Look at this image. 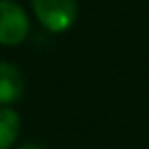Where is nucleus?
I'll use <instances>...</instances> for the list:
<instances>
[{
    "instance_id": "39448f33",
    "label": "nucleus",
    "mask_w": 149,
    "mask_h": 149,
    "mask_svg": "<svg viewBox=\"0 0 149 149\" xmlns=\"http://www.w3.org/2000/svg\"><path fill=\"white\" fill-rule=\"evenodd\" d=\"M19 149H43L41 145H35V143H27V145H21Z\"/></svg>"
},
{
    "instance_id": "7ed1b4c3",
    "label": "nucleus",
    "mask_w": 149,
    "mask_h": 149,
    "mask_svg": "<svg viewBox=\"0 0 149 149\" xmlns=\"http://www.w3.org/2000/svg\"><path fill=\"white\" fill-rule=\"evenodd\" d=\"M25 92V78L15 63L0 61V106H8L21 100Z\"/></svg>"
},
{
    "instance_id": "f03ea898",
    "label": "nucleus",
    "mask_w": 149,
    "mask_h": 149,
    "mask_svg": "<svg viewBox=\"0 0 149 149\" xmlns=\"http://www.w3.org/2000/svg\"><path fill=\"white\" fill-rule=\"evenodd\" d=\"M29 35V17L13 0H0V45H19Z\"/></svg>"
},
{
    "instance_id": "20e7f679",
    "label": "nucleus",
    "mask_w": 149,
    "mask_h": 149,
    "mask_svg": "<svg viewBox=\"0 0 149 149\" xmlns=\"http://www.w3.org/2000/svg\"><path fill=\"white\" fill-rule=\"evenodd\" d=\"M19 133H21L19 114L13 108L2 106L0 108V149H10L13 143L17 141Z\"/></svg>"
},
{
    "instance_id": "f257e3e1",
    "label": "nucleus",
    "mask_w": 149,
    "mask_h": 149,
    "mask_svg": "<svg viewBox=\"0 0 149 149\" xmlns=\"http://www.w3.org/2000/svg\"><path fill=\"white\" fill-rule=\"evenodd\" d=\"M31 6L39 23L51 33L68 31L78 17L76 0H31Z\"/></svg>"
}]
</instances>
